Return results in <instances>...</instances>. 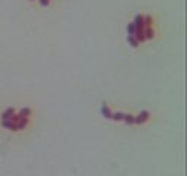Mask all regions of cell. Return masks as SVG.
<instances>
[{"mask_svg":"<svg viewBox=\"0 0 187 176\" xmlns=\"http://www.w3.org/2000/svg\"><path fill=\"white\" fill-rule=\"evenodd\" d=\"M158 34V24L149 13L138 15L127 27V41L133 47L145 45Z\"/></svg>","mask_w":187,"mask_h":176,"instance_id":"6da1fadb","label":"cell"},{"mask_svg":"<svg viewBox=\"0 0 187 176\" xmlns=\"http://www.w3.org/2000/svg\"><path fill=\"white\" fill-rule=\"evenodd\" d=\"M31 2H34L37 5H41V6H48L50 3H53L54 0H31Z\"/></svg>","mask_w":187,"mask_h":176,"instance_id":"7a4b0ae2","label":"cell"}]
</instances>
